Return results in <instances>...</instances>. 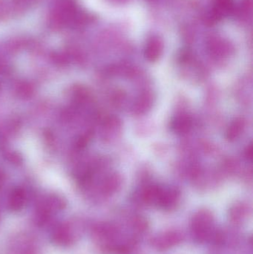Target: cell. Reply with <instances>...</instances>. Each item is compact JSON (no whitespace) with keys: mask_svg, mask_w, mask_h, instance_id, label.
Wrapping results in <instances>:
<instances>
[{"mask_svg":"<svg viewBox=\"0 0 253 254\" xmlns=\"http://www.w3.org/2000/svg\"><path fill=\"white\" fill-rule=\"evenodd\" d=\"M191 232L198 243L215 241L218 232L215 230L212 213L206 210H199L196 213L192 219Z\"/></svg>","mask_w":253,"mask_h":254,"instance_id":"1","label":"cell"},{"mask_svg":"<svg viewBox=\"0 0 253 254\" xmlns=\"http://www.w3.org/2000/svg\"><path fill=\"white\" fill-rule=\"evenodd\" d=\"M184 236L178 230H169L157 234L151 240L152 246L159 252H164L179 245Z\"/></svg>","mask_w":253,"mask_h":254,"instance_id":"2","label":"cell"},{"mask_svg":"<svg viewBox=\"0 0 253 254\" xmlns=\"http://www.w3.org/2000/svg\"><path fill=\"white\" fill-rule=\"evenodd\" d=\"M248 216L246 207L243 206H235L230 210V218L232 223L235 225H242L245 223Z\"/></svg>","mask_w":253,"mask_h":254,"instance_id":"3","label":"cell"},{"mask_svg":"<svg viewBox=\"0 0 253 254\" xmlns=\"http://www.w3.org/2000/svg\"><path fill=\"white\" fill-rule=\"evenodd\" d=\"M162 45L157 38H152L147 43L146 57L150 61H154L159 57L161 52Z\"/></svg>","mask_w":253,"mask_h":254,"instance_id":"4","label":"cell"},{"mask_svg":"<svg viewBox=\"0 0 253 254\" xmlns=\"http://www.w3.org/2000/svg\"><path fill=\"white\" fill-rule=\"evenodd\" d=\"M25 203V194L20 189H16L12 192L10 197L9 204L11 210L18 211L23 207Z\"/></svg>","mask_w":253,"mask_h":254,"instance_id":"5","label":"cell"},{"mask_svg":"<svg viewBox=\"0 0 253 254\" xmlns=\"http://www.w3.org/2000/svg\"><path fill=\"white\" fill-rule=\"evenodd\" d=\"M233 0H215V11L216 16H221L229 14L233 10Z\"/></svg>","mask_w":253,"mask_h":254,"instance_id":"6","label":"cell"},{"mask_svg":"<svg viewBox=\"0 0 253 254\" xmlns=\"http://www.w3.org/2000/svg\"><path fill=\"white\" fill-rule=\"evenodd\" d=\"M240 127L241 125L238 122H236L233 125V127H232V128H230V131H229V137L230 138H234L236 137V132H237V134H239V131H240Z\"/></svg>","mask_w":253,"mask_h":254,"instance_id":"7","label":"cell"},{"mask_svg":"<svg viewBox=\"0 0 253 254\" xmlns=\"http://www.w3.org/2000/svg\"><path fill=\"white\" fill-rule=\"evenodd\" d=\"M247 157L250 159L252 158V146H250V150H247Z\"/></svg>","mask_w":253,"mask_h":254,"instance_id":"8","label":"cell"}]
</instances>
